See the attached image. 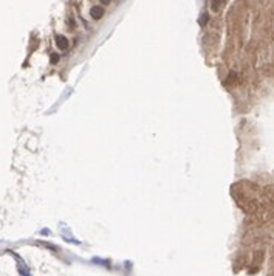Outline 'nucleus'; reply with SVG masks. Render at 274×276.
Listing matches in <instances>:
<instances>
[{
	"label": "nucleus",
	"instance_id": "obj_1",
	"mask_svg": "<svg viewBox=\"0 0 274 276\" xmlns=\"http://www.w3.org/2000/svg\"><path fill=\"white\" fill-rule=\"evenodd\" d=\"M90 16H91V19H94V20H99V19H102V16H104V8H102V6H93V8L90 9Z\"/></svg>",
	"mask_w": 274,
	"mask_h": 276
},
{
	"label": "nucleus",
	"instance_id": "obj_2",
	"mask_svg": "<svg viewBox=\"0 0 274 276\" xmlns=\"http://www.w3.org/2000/svg\"><path fill=\"white\" fill-rule=\"evenodd\" d=\"M56 44H58V47L60 50H65L68 47V42H67V39L64 36H58V37H56Z\"/></svg>",
	"mask_w": 274,
	"mask_h": 276
},
{
	"label": "nucleus",
	"instance_id": "obj_3",
	"mask_svg": "<svg viewBox=\"0 0 274 276\" xmlns=\"http://www.w3.org/2000/svg\"><path fill=\"white\" fill-rule=\"evenodd\" d=\"M208 22H209V16H208L206 13H203V14H201V17L198 19V24H200L201 26H204V25L208 24Z\"/></svg>",
	"mask_w": 274,
	"mask_h": 276
},
{
	"label": "nucleus",
	"instance_id": "obj_4",
	"mask_svg": "<svg viewBox=\"0 0 274 276\" xmlns=\"http://www.w3.org/2000/svg\"><path fill=\"white\" fill-rule=\"evenodd\" d=\"M220 6H222V0H212V9H214L215 13L220 9Z\"/></svg>",
	"mask_w": 274,
	"mask_h": 276
},
{
	"label": "nucleus",
	"instance_id": "obj_5",
	"mask_svg": "<svg viewBox=\"0 0 274 276\" xmlns=\"http://www.w3.org/2000/svg\"><path fill=\"white\" fill-rule=\"evenodd\" d=\"M99 2L102 3V5H109V3H110V0H99Z\"/></svg>",
	"mask_w": 274,
	"mask_h": 276
}]
</instances>
